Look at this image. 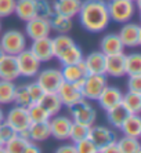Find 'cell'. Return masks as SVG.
Listing matches in <instances>:
<instances>
[{"mask_svg": "<svg viewBox=\"0 0 141 153\" xmlns=\"http://www.w3.org/2000/svg\"><path fill=\"white\" fill-rule=\"evenodd\" d=\"M78 17L82 28L88 33L104 32L111 22L105 0H82Z\"/></svg>", "mask_w": 141, "mask_h": 153, "instance_id": "cell-1", "label": "cell"}, {"mask_svg": "<svg viewBox=\"0 0 141 153\" xmlns=\"http://www.w3.org/2000/svg\"><path fill=\"white\" fill-rule=\"evenodd\" d=\"M106 8L110 19L116 24H126L136 14V1L133 0H108Z\"/></svg>", "mask_w": 141, "mask_h": 153, "instance_id": "cell-2", "label": "cell"}, {"mask_svg": "<svg viewBox=\"0 0 141 153\" xmlns=\"http://www.w3.org/2000/svg\"><path fill=\"white\" fill-rule=\"evenodd\" d=\"M69 112L72 116V121L80 123L85 126H93L97 120V112L90 103V101L86 98H82L78 102L69 106Z\"/></svg>", "mask_w": 141, "mask_h": 153, "instance_id": "cell-3", "label": "cell"}, {"mask_svg": "<svg viewBox=\"0 0 141 153\" xmlns=\"http://www.w3.org/2000/svg\"><path fill=\"white\" fill-rule=\"evenodd\" d=\"M0 47L4 54L17 55L26 48V36L17 29H11L0 36Z\"/></svg>", "mask_w": 141, "mask_h": 153, "instance_id": "cell-4", "label": "cell"}, {"mask_svg": "<svg viewBox=\"0 0 141 153\" xmlns=\"http://www.w3.org/2000/svg\"><path fill=\"white\" fill-rule=\"evenodd\" d=\"M17 58V66H18V72H20V76L26 79H32L38 75V72L40 71V62L38 58L33 55L29 48H25L22 50L20 54L15 55Z\"/></svg>", "mask_w": 141, "mask_h": 153, "instance_id": "cell-5", "label": "cell"}, {"mask_svg": "<svg viewBox=\"0 0 141 153\" xmlns=\"http://www.w3.org/2000/svg\"><path fill=\"white\" fill-rule=\"evenodd\" d=\"M106 84L108 82H106L105 75H90L88 73L80 85L82 97L88 101H95Z\"/></svg>", "mask_w": 141, "mask_h": 153, "instance_id": "cell-6", "label": "cell"}, {"mask_svg": "<svg viewBox=\"0 0 141 153\" xmlns=\"http://www.w3.org/2000/svg\"><path fill=\"white\" fill-rule=\"evenodd\" d=\"M36 77V83L43 88V91H57L58 85L62 82V75H61V69L56 68H47L39 71Z\"/></svg>", "mask_w": 141, "mask_h": 153, "instance_id": "cell-7", "label": "cell"}, {"mask_svg": "<svg viewBox=\"0 0 141 153\" xmlns=\"http://www.w3.org/2000/svg\"><path fill=\"white\" fill-rule=\"evenodd\" d=\"M25 35L31 40L42 39V37H49L51 35V26L47 18L33 17L32 19L26 21L25 25Z\"/></svg>", "mask_w": 141, "mask_h": 153, "instance_id": "cell-8", "label": "cell"}, {"mask_svg": "<svg viewBox=\"0 0 141 153\" xmlns=\"http://www.w3.org/2000/svg\"><path fill=\"white\" fill-rule=\"evenodd\" d=\"M4 120L7 121L17 132L26 131L28 127L31 126V120H29L26 108L18 106V105L13 106L7 114H4Z\"/></svg>", "mask_w": 141, "mask_h": 153, "instance_id": "cell-9", "label": "cell"}, {"mask_svg": "<svg viewBox=\"0 0 141 153\" xmlns=\"http://www.w3.org/2000/svg\"><path fill=\"white\" fill-rule=\"evenodd\" d=\"M49 124H50L51 137L56 138L57 141H67L69 138V130H70V126H72V119L58 113L56 116L50 117Z\"/></svg>", "mask_w": 141, "mask_h": 153, "instance_id": "cell-10", "label": "cell"}, {"mask_svg": "<svg viewBox=\"0 0 141 153\" xmlns=\"http://www.w3.org/2000/svg\"><path fill=\"white\" fill-rule=\"evenodd\" d=\"M118 36H119L124 48L126 47H129V48L138 47L141 44V26L138 24H131L129 21L122 25Z\"/></svg>", "mask_w": 141, "mask_h": 153, "instance_id": "cell-11", "label": "cell"}, {"mask_svg": "<svg viewBox=\"0 0 141 153\" xmlns=\"http://www.w3.org/2000/svg\"><path fill=\"white\" fill-rule=\"evenodd\" d=\"M56 93H57V95L60 97V100L64 106H68V108L83 98L82 97V91H80V85L72 84V83H68L65 80L61 82V84L58 85Z\"/></svg>", "mask_w": 141, "mask_h": 153, "instance_id": "cell-12", "label": "cell"}, {"mask_svg": "<svg viewBox=\"0 0 141 153\" xmlns=\"http://www.w3.org/2000/svg\"><path fill=\"white\" fill-rule=\"evenodd\" d=\"M61 75H62V80L72 84L82 85V82L85 80V77L88 75L86 65L83 59L78 64H70V65H62L61 69Z\"/></svg>", "mask_w": 141, "mask_h": 153, "instance_id": "cell-13", "label": "cell"}, {"mask_svg": "<svg viewBox=\"0 0 141 153\" xmlns=\"http://www.w3.org/2000/svg\"><path fill=\"white\" fill-rule=\"evenodd\" d=\"M88 138L93 141L97 149H100L101 146L106 145V143L112 142V141H116V134L110 130L105 126H100V124H93L88 128Z\"/></svg>", "mask_w": 141, "mask_h": 153, "instance_id": "cell-14", "label": "cell"}, {"mask_svg": "<svg viewBox=\"0 0 141 153\" xmlns=\"http://www.w3.org/2000/svg\"><path fill=\"white\" fill-rule=\"evenodd\" d=\"M29 50L33 53L40 62H49L54 58L53 54V46H51V37H42V39L32 40V44Z\"/></svg>", "mask_w": 141, "mask_h": 153, "instance_id": "cell-15", "label": "cell"}, {"mask_svg": "<svg viewBox=\"0 0 141 153\" xmlns=\"http://www.w3.org/2000/svg\"><path fill=\"white\" fill-rule=\"evenodd\" d=\"M124 53L105 55V76L110 77H123L126 76L124 71Z\"/></svg>", "mask_w": 141, "mask_h": 153, "instance_id": "cell-16", "label": "cell"}, {"mask_svg": "<svg viewBox=\"0 0 141 153\" xmlns=\"http://www.w3.org/2000/svg\"><path fill=\"white\" fill-rule=\"evenodd\" d=\"M122 95H123V93H122L119 88H116V87H110V85L106 84L95 101L98 102L101 109L108 111V109L116 106V105H119V103L122 102Z\"/></svg>", "mask_w": 141, "mask_h": 153, "instance_id": "cell-17", "label": "cell"}, {"mask_svg": "<svg viewBox=\"0 0 141 153\" xmlns=\"http://www.w3.org/2000/svg\"><path fill=\"white\" fill-rule=\"evenodd\" d=\"M18 77H20V72H18L15 55L3 54L0 57V79L15 82Z\"/></svg>", "mask_w": 141, "mask_h": 153, "instance_id": "cell-18", "label": "cell"}, {"mask_svg": "<svg viewBox=\"0 0 141 153\" xmlns=\"http://www.w3.org/2000/svg\"><path fill=\"white\" fill-rule=\"evenodd\" d=\"M87 73L90 75H105V55L101 51H93L83 57Z\"/></svg>", "mask_w": 141, "mask_h": 153, "instance_id": "cell-19", "label": "cell"}, {"mask_svg": "<svg viewBox=\"0 0 141 153\" xmlns=\"http://www.w3.org/2000/svg\"><path fill=\"white\" fill-rule=\"evenodd\" d=\"M53 11L64 17L74 18L79 14L82 0H56L53 4Z\"/></svg>", "mask_w": 141, "mask_h": 153, "instance_id": "cell-20", "label": "cell"}, {"mask_svg": "<svg viewBox=\"0 0 141 153\" xmlns=\"http://www.w3.org/2000/svg\"><path fill=\"white\" fill-rule=\"evenodd\" d=\"M100 51L104 55H112L124 51V46L120 42L118 33H110L105 35L100 42Z\"/></svg>", "mask_w": 141, "mask_h": 153, "instance_id": "cell-21", "label": "cell"}, {"mask_svg": "<svg viewBox=\"0 0 141 153\" xmlns=\"http://www.w3.org/2000/svg\"><path fill=\"white\" fill-rule=\"evenodd\" d=\"M120 131L123 135L140 138L141 137V117L138 113H129L123 123L120 124Z\"/></svg>", "mask_w": 141, "mask_h": 153, "instance_id": "cell-22", "label": "cell"}, {"mask_svg": "<svg viewBox=\"0 0 141 153\" xmlns=\"http://www.w3.org/2000/svg\"><path fill=\"white\" fill-rule=\"evenodd\" d=\"M28 135H29V139L36 143L44 142L46 139H49L51 137L49 121L31 123V126L28 127Z\"/></svg>", "mask_w": 141, "mask_h": 153, "instance_id": "cell-23", "label": "cell"}, {"mask_svg": "<svg viewBox=\"0 0 141 153\" xmlns=\"http://www.w3.org/2000/svg\"><path fill=\"white\" fill-rule=\"evenodd\" d=\"M39 103L46 109L50 116L58 114L64 106L60 100V97L57 95L56 91H46V93H43L42 98L39 100Z\"/></svg>", "mask_w": 141, "mask_h": 153, "instance_id": "cell-24", "label": "cell"}, {"mask_svg": "<svg viewBox=\"0 0 141 153\" xmlns=\"http://www.w3.org/2000/svg\"><path fill=\"white\" fill-rule=\"evenodd\" d=\"M83 57H85V55H83L82 48L76 43H72L70 46H68L67 48L56 58L60 61L62 65H70V64H78V62H80V61L83 59Z\"/></svg>", "mask_w": 141, "mask_h": 153, "instance_id": "cell-25", "label": "cell"}, {"mask_svg": "<svg viewBox=\"0 0 141 153\" xmlns=\"http://www.w3.org/2000/svg\"><path fill=\"white\" fill-rule=\"evenodd\" d=\"M49 22L50 26H51V30L57 33H69L74 28V22H72V18L64 17L61 14H57L54 13L49 17Z\"/></svg>", "mask_w": 141, "mask_h": 153, "instance_id": "cell-26", "label": "cell"}, {"mask_svg": "<svg viewBox=\"0 0 141 153\" xmlns=\"http://www.w3.org/2000/svg\"><path fill=\"white\" fill-rule=\"evenodd\" d=\"M14 14L26 22L35 17V0H15Z\"/></svg>", "mask_w": 141, "mask_h": 153, "instance_id": "cell-27", "label": "cell"}, {"mask_svg": "<svg viewBox=\"0 0 141 153\" xmlns=\"http://www.w3.org/2000/svg\"><path fill=\"white\" fill-rule=\"evenodd\" d=\"M122 106L126 109L129 113H138L141 112V93H134V91H127L122 95Z\"/></svg>", "mask_w": 141, "mask_h": 153, "instance_id": "cell-28", "label": "cell"}, {"mask_svg": "<svg viewBox=\"0 0 141 153\" xmlns=\"http://www.w3.org/2000/svg\"><path fill=\"white\" fill-rule=\"evenodd\" d=\"M31 139L25 138V137L15 134L11 139H8L7 142H4V152L6 153H25L26 146L29 145Z\"/></svg>", "mask_w": 141, "mask_h": 153, "instance_id": "cell-29", "label": "cell"}, {"mask_svg": "<svg viewBox=\"0 0 141 153\" xmlns=\"http://www.w3.org/2000/svg\"><path fill=\"white\" fill-rule=\"evenodd\" d=\"M119 153H141V143L138 138L123 135L122 138L116 139Z\"/></svg>", "mask_w": 141, "mask_h": 153, "instance_id": "cell-30", "label": "cell"}, {"mask_svg": "<svg viewBox=\"0 0 141 153\" xmlns=\"http://www.w3.org/2000/svg\"><path fill=\"white\" fill-rule=\"evenodd\" d=\"M105 112H106V120H108V123L115 128H119L120 124L123 123V120L126 119V116L129 114V112L122 106V103L111 108V109H108Z\"/></svg>", "mask_w": 141, "mask_h": 153, "instance_id": "cell-31", "label": "cell"}, {"mask_svg": "<svg viewBox=\"0 0 141 153\" xmlns=\"http://www.w3.org/2000/svg\"><path fill=\"white\" fill-rule=\"evenodd\" d=\"M124 71L127 76L141 75V54L131 53L124 55Z\"/></svg>", "mask_w": 141, "mask_h": 153, "instance_id": "cell-32", "label": "cell"}, {"mask_svg": "<svg viewBox=\"0 0 141 153\" xmlns=\"http://www.w3.org/2000/svg\"><path fill=\"white\" fill-rule=\"evenodd\" d=\"M26 111H28V116H29V120H31V123L49 121L50 117H51V116L47 113L46 109H44V108H43L39 102L31 103V105L26 108Z\"/></svg>", "mask_w": 141, "mask_h": 153, "instance_id": "cell-33", "label": "cell"}, {"mask_svg": "<svg viewBox=\"0 0 141 153\" xmlns=\"http://www.w3.org/2000/svg\"><path fill=\"white\" fill-rule=\"evenodd\" d=\"M15 83L10 80H2L0 79V105H7L14 100Z\"/></svg>", "mask_w": 141, "mask_h": 153, "instance_id": "cell-34", "label": "cell"}, {"mask_svg": "<svg viewBox=\"0 0 141 153\" xmlns=\"http://www.w3.org/2000/svg\"><path fill=\"white\" fill-rule=\"evenodd\" d=\"M72 43H75V40L68 36V33H58L56 37L51 39V46H53V54L54 58L58 57L68 46H70Z\"/></svg>", "mask_w": 141, "mask_h": 153, "instance_id": "cell-35", "label": "cell"}, {"mask_svg": "<svg viewBox=\"0 0 141 153\" xmlns=\"http://www.w3.org/2000/svg\"><path fill=\"white\" fill-rule=\"evenodd\" d=\"M13 102L22 108H28L32 103V100L28 93V88H26V84L15 85V93H14V100H13Z\"/></svg>", "mask_w": 141, "mask_h": 153, "instance_id": "cell-36", "label": "cell"}, {"mask_svg": "<svg viewBox=\"0 0 141 153\" xmlns=\"http://www.w3.org/2000/svg\"><path fill=\"white\" fill-rule=\"evenodd\" d=\"M88 126L85 124H80V123H76V121H72V126H70V130H69V138L72 141V143H76L79 142L80 139L83 138H87L88 135Z\"/></svg>", "mask_w": 141, "mask_h": 153, "instance_id": "cell-37", "label": "cell"}, {"mask_svg": "<svg viewBox=\"0 0 141 153\" xmlns=\"http://www.w3.org/2000/svg\"><path fill=\"white\" fill-rule=\"evenodd\" d=\"M53 14V6L49 0H35V17L47 18Z\"/></svg>", "mask_w": 141, "mask_h": 153, "instance_id": "cell-38", "label": "cell"}, {"mask_svg": "<svg viewBox=\"0 0 141 153\" xmlns=\"http://www.w3.org/2000/svg\"><path fill=\"white\" fill-rule=\"evenodd\" d=\"M75 148H76V153H97L98 152L97 146L93 143V141L88 137L80 139L79 142L75 143Z\"/></svg>", "mask_w": 141, "mask_h": 153, "instance_id": "cell-39", "label": "cell"}, {"mask_svg": "<svg viewBox=\"0 0 141 153\" xmlns=\"http://www.w3.org/2000/svg\"><path fill=\"white\" fill-rule=\"evenodd\" d=\"M15 134H17V131H15L14 128L11 127L6 120H3L0 123V139L3 141V143L7 142L8 139H11Z\"/></svg>", "mask_w": 141, "mask_h": 153, "instance_id": "cell-40", "label": "cell"}, {"mask_svg": "<svg viewBox=\"0 0 141 153\" xmlns=\"http://www.w3.org/2000/svg\"><path fill=\"white\" fill-rule=\"evenodd\" d=\"M15 0H0V18H6L14 14Z\"/></svg>", "mask_w": 141, "mask_h": 153, "instance_id": "cell-41", "label": "cell"}, {"mask_svg": "<svg viewBox=\"0 0 141 153\" xmlns=\"http://www.w3.org/2000/svg\"><path fill=\"white\" fill-rule=\"evenodd\" d=\"M26 88H28V93H29V97H31V100H32V103L39 102V100L42 98L43 93H44L42 87H40L36 82H33V83L26 84Z\"/></svg>", "mask_w": 141, "mask_h": 153, "instance_id": "cell-42", "label": "cell"}, {"mask_svg": "<svg viewBox=\"0 0 141 153\" xmlns=\"http://www.w3.org/2000/svg\"><path fill=\"white\" fill-rule=\"evenodd\" d=\"M127 88L129 91L141 93V75H131L127 80Z\"/></svg>", "mask_w": 141, "mask_h": 153, "instance_id": "cell-43", "label": "cell"}, {"mask_svg": "<svg viewBox=\"0 0 141 153\" xmlns=\"http://www.w3.org/2000/svg\"><path fill=\"white\" fill-rule=\"evenodd\" d=\"M98 152H102V153H119V148H118L116 141H112V142L101 146V148L98 149Z\"/></svg>", "mask_w": 141, "mask_h": 153, "instance_id": "cell-44", "label": "cell"}, {"mask_svg": "<svg viewBox=\"0 0 141 153\" xmlns=\"http://www.w3.org/2000/svg\"><path fill=\"white\" fill-rule=\"evenodd\" d=\"M56 152L57 153H76V148H75V143H70V145H61L57 148Z\"/></svg>", "mask_w": 141, "mask_h": 153, "instance_id": "cell-45", "label": "cell"}, {"mask_svg": "<svg viewBox=\"0 0 141 153\" xmlns=\"http://www.w3.org/2000/svg\"><path fill=\"white\" fill-rule=\"evenodd\" d=\"M40 152H42V149H40L39 146H38V143L33 142V141L29 142V145L26 146V150H25V153H40Z\"/></svg>", "mask_w": 141, "mask_h": 153, "instance_id": "cell-46", "label": "cell"}, {"mask_svg": "<svg viewBox=\"0 0 141 153\" xmlns=\"http://www.w3.org/2000/svg\"><path fill=\"white\" fill-rule=\"evenodd\" d=\"M4 152V143H3V141L0 139V153H3Z\"/></svg>", "mask_w": 141, "mask_h": 153, "instance_id": "cell-47", "label": "cell"}, {"mask_svg": "<svg viewBox=\"0 0 141 153\" xmlns=\"http://www.w3.org/2000/svg\"><path fill=\"white\" fill-rule=\"evenodd\" d=\"M4 120V112L2 111V108H0V123Z\"/></svg>", "mask_w": 141, "mask_h": 153, "instance_id": "cell-48", "label": "cell"}, {"mask_svg": "<svg viewBox=\"0 0 141 153\" xmlns=\"http://www.w3.org/2000/svg\"><path fill=\"white\" fill-rule=\"evenodd\" d=\"M4 54V51H3V48H2V47H0V57H2V55H3Z\"/></svg>", "mask_w": 141, "mask_h": 153, "instance_id": "cell-49", "label": "cell"}, {"mask_svg": "<svg viewBox=\"0 0 141 153\" xmlns=\"http://www.w3.org/2000/svg\"><path fill=\"white\" fill-rule=\"evenodd\" d=\"M2 19V18H0ZM0 33H2V21H0Z\"/></svg>", "mask_w": 141, "mask_h": 153, "instance_id": "cell-50", "label": "cell"}, {"mask_svg": "<svg viewBox=\"0 0 141 153\" xmlns=\"http://www.w3.org/2000/svg\"><path fill=\"white\" fill-rule=\"evenodd\" d=\"M133 1H137V0H133Z\"/></svg>", "mask_w": 141, "mask_h": 153, "instance_id": "cell-51", "label": "cell"}]
</instances>
